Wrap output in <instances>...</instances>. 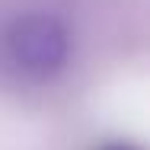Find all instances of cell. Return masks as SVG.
<instances>
[{
    "label": "cell",
    "instance_id": "6da1fadb",
    "mask_svg": "<svg viewBox=\"0 0 150 150\" xmlns=\"http://www.w3.org/2000/svg\"><path fill=\"white\" fill-rule=\"evenodd\" d=\"M10 58L29 77H51L67 64L70 32L51 13H26L10 29Z\"/></svg>",
    "mask_w": 150,
    "mask_h": 150
},
{
    "label": "cell",
    "instance_id": "7a4b0ae2",
    "mask_svg": "<svg viewBox=\"0 0 150 150\" xmlns=\"http://www.w3.org/2000/svg\"><path fill=\"white\" fill-rule=\"evenodd\" d=\"M102 150H137V147H131V144H109V147H102Z\"/></svg>",
    "mask_w": 150,
    "mask_h": 150
}]
</instances>
